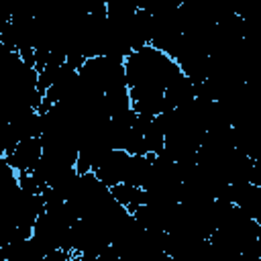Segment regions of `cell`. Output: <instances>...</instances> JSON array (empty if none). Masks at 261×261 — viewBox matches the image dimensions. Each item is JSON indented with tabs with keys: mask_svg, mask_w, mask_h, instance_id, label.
<instances>
[{
	"mask_svg": "<svg viewBox=\"0 0 261 261\" xmlns=\"http://www.w3.org/2000/svg\"><path fill=\"white\" fill-rule=\"evenodd\" d=\"M179 73L177 61L153 45L128 53L124 57V77L133 110L147 116L167 110L163 92Z\"/></svg>",
	"mask_w": 261,
	"mask_h": 261,
	"instance_id": "obj_1",
	"label": "cell"
},
{
	"mask_svg": "<svg viewBox=\"0 0 261 261\" xmlns=\"http://www.w3.org/2000/svg\"><path fill=\"white\" fill-rule=\"evenodd\" d=\"M80 80L98 90V92H108L120 86H126V77H124V57L120 55H96V57H88L80 69H77Z\"/></svg>",
	"mask_w": 261,
	"mask_h": 261,
	"instance_id": "obj_2",
	"label": "cell"
},
{
	"mask_svg": "<svg viewBox=\"0 0 261 261\" xmlns=\"http://www.w3.org/2000/svg\"><path fill=\"white\" fill-rule=\"evenodd\" d=\"M128 159H130V153H126V151H122V149H110V151L94 165L92 171L96 173V177H98L104 186L112 188L114 184L124 181V177H126V167H128Z\"/></svg>",
	"mask_w": 261,
	"mask_h": 261,
	"instance_id": "obj_3",
	"label": "cell"
},
{
	"mask_svg": "<svg viewBox=\"0 0 261 261\" xmlns=\"http://www.w3.org/2000/svg\"><path fill=\"white\" fill-rule=\"evenodd\" d=\"M43 155V145L39 137H29V139H20L6 155H2L6 159V163L10 167H14L18 173L24 171H33L35 165L39 163Z\"/></svg>",
	"mask_w": 261,
	"mask_h": 261,
	"instance_id": "obj_4",
	"label": "cell"
},
{
	"mask_svg": "<svg viewBox=\"0 0 261 261\" xmlns=\"http://www.w3.org/2000/svg\"><path fill=\"white\" fill-rule=\"evenodd\" d=\"M163 98H165V108H167V110H169V108H177V106H181V104H188L190 100L196 98V84H194L188 75L179 73V75L165 88Z\"/></svg>",
	"mask_w": 261,
	"mask_h": 261,
	"instance_id": "obj_5",
	"label": "cell"
},
{
	"mask_svg": "<svg viewBox=\"0 0 261 261\" xmlns=\"http://www.w3.org/2000/svg\"><path fill=\"white\" fill-rule=\"evenodd\" d=\"M110 194H112V196H114V200H116L120 206H124L130 214H133V210H135L139 204H143V202H145L143 188L133 186V184H126V181L114 184V186L110 188Z\"/></svg>",
	"mask_w": 261,
	"mask_h": 261,
	"instance_id": "obj_6",
	"label": "cell"
}]
</instances>
